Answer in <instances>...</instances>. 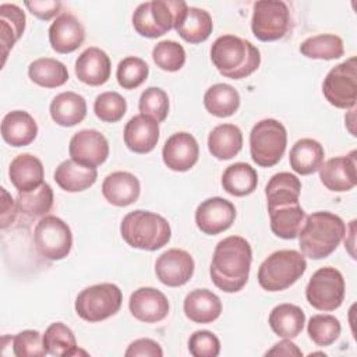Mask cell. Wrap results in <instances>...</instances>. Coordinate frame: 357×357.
<instances>
[{
	"label": "cell",
	"instance_id": "6da1fadb",
	"mask_svg": "<svg viewBox=\"0 0 357 357\" xmlns=\"http://www.w3.org/2000/svg\"><path fill=\"white\" fill-rule=\"evenodd\" d=\"M251 262L250 243L241 236H229L215 247L209 268L211 279L222 291L237 293L248 280Z\"/></svg>",
	"mask_w": 357,
	"mask_h": 357
},
{
	"label": "cell",
	"instance_id": "7a4b0ae2",
	"mask_svg": "<svg viewBox=\"0 0 357 357\" xmlns=\"http://www.w3.org/2000/svg\"><path fill=\"white\" fill-rule=\"evenodd\" d=\"M346 234V225L340 216L319 211L305 216L298 233L301 254L311 259L329 257L340 244Z\"/></svg>",
	"mask_w": 357,
	"mask_h": 357
},
{
	"label": "cell",
	"instance_id": "3957f363",
	"mask_svg": "<svg viewBox=\"0 0 357 357\" xmlns=\"http://www.w3.org/2000/svg\"><path fill=\"white\" fill-rule=\"evenodd\" d=\"M211 60L226 78L241 79L261 64V53L250 40L236 35H222L211 46Z\"/></svg>",
	"mask_w": 357,
	"mask_h": 357
},
{
	"label": "cell",
	"instance_id": "277c9868",
	"mask_svg": "<svg viewBox=\"0 0 357 357\" xmlns=\"http://www.w3.org/2000/svg\"><path fill=\"white\" fill-rule=\"evenodd\" d=\"M120 234L132 248L156 251L170 241L172 229L169 222L159 213L137 209L123 218Z\"/></svg>",
	"mask_w": 357,
	"mask_h": 357
},
{
	"label": "cell",
	"instance_id": "5b68a950",
	"mask_svg": "<svg viewBox=\"0 0 357 357\" xmlns=\"http://www.w3.org/2000/svg\"><path fill=\"white\" fill-rule=\"evenodd\" d=\"M305 257L296 250L272 252L258 269V283L266 291H282L293 286L305 272Z\"/></svg>",
	"mask_w": 357,
	"mask_h": 357
},
{
	"label": "cell",
	"instance_id": "8992f818",
	"mask_svg": "<svg viewBox=\"0 0 357 357\" xmlns=\"http://www.w3.org/2000/svg\"><path fill=\"white\" fill-rule=\"evenodd\" d=\"M188 8L183 0H151L141 3L132 14V26L138 35L159 38L174 28L176 21Z\"/></svg>",
	"mask_w": 357,
	"mask_h": 357
},
{
	"label": "cell",
	"instance_id": "52a82bcc",
	"mask_svg": "<svg viewBox=\"0 0 357 357\" xmlns=\"http://www.w3.org/2000/svg\"><path fill=\"white\" fill-rule=\"evenodd\" d=\"M287 132L284 126L275 119L258 121L250 132L251 159L261 167H272L284 155Z\"/></svg>",
	"mask_w": 357,
	"mask_h": 357
},
{
	"label": "cell",
	"instance_id": "ba28073f",
	"mask_svg": "<svg viewBox=\"0 0 357 357\" xmlns=\"http://www.w3.org/2000/svg\"><path fill=\"white\" fill-rule=\"evenodd\" d=\"M123 294L114 283H99L79 291L75 298V312L86 322H100L119 312Z\"/></svg>",
	"mask_w": 357,
	"mask_h": 357
},
{
	"label": "cell",
	"instance_id": "9c48e42d",
	"mask_svg": "<svg viewBox=\"0 0 357 357\" xmlns=\"http://www.w3.org/2000/svg\"><path fill=\"white\" fill-rule=\"evenodd\" d=\"M344 279L333 266L315 271L305 287V298L318 311H335L344 300Z\"/></svg>",
	"mask_w": 357,
	"mask_h": 357
},
{
	"label": "cell",
	"instance_id": "30bf717a",
	"mask_svg": "<svg viewBox=\"0 0 357 357\" xmlns=\"http://www.w3.org/2000/svg\"><path fill=\"white\" fill-rule=\"evenodd\" d=\"M33 241L36 251L49 261L64 259L73 247L70 226L54 215H46L35 226Z\"/></svg>",
	"mask_w": 357,
	"mask_h": 357
},
{
	"label": "cell",
	"instance_id": "8fae6325",
	"mask_svg": "<svg viewBox=\"0 0 357 357\" xmlns=\"http://www.w3.org/2000/svg\"><path fill=\"white\" fill-rule=\"evenodd\" d=\"M290 28V11L282 0H259L252 6L251 31L262 42L282 39Z\"/></svg>",
	"mask_w": 357,
	"mask_h": 357
},
{
	"label": "cell",
	"instance_id": "7c38bea8",
	"mask_svg": "<svg viewBox=\"0 0 357 357\" xmlns=\"http://www.w3.org/2000/svg\"><path fill=\"white\" fill-rule=\"evenodd\" d=\"M325 99L337 109H351L357 100V59L353 56L335 66L322 84Z\"/></svg>",
	"mask_w": 357,
	"mask_h": 357
},
{
	"label": "cell",
	"instance_id": "4fadbf2b",
	"mask_svg": "<svg viewBox=\"0 0 357 357\" xmlns=\"http://www.w3.org/2000/svg\"><path fill=\"white\" fill-rule=\"evenodd\" d=\"M194 259L190 252L170 248L160 254L155 262V273L160 283L169 287L184 286L194 275Z\"/></svg>",
	"mask_w": 357,
	"mask_h": 357
},
{
	"label": "cell",
	"instance_id": "5bb4252c",
	"mask_svg": "<svg viewBox=\"0 0 357 357\" xmlns=\"http://www.w3.org/2000/svg\"><path fill=\"white\" fill-rule=\"evenodd\" d=\"M68 153L77 163L96 167L106 162L109 156V142L98 130H81L71 137Z\"/></svg>",
	"mask_w": 357,
	"mask_h": 357
},
{
	"label": "cell",
	"instance_id": "9a60e30c",
	"mask_svg": "<svg viewBox=\"0 0 357 357\" xmlns=\"http://www.w3.org/2000/svg\"><path fill=\"white\" fill-rule=\"evenodd\" d=\"M234 205L222 197H212L202 201L195 211L197 227L209 236L227 230L234 223Z\"/></svg>",
	"mask_w": 357,
	"mask_h": 357
},
{
	"label": "cell",
	"instance_id": "2e32d148",
	"mask_svg": "<svg viewBox=\"0 0 357 357\" xmlns=\"http://www.w3.org/2000/svg\"><path fill=\"white\" fill-rule=\"evenodd\" d=\"M198 142L194 135L185 131L170 135L162 149L163 163L173 172L190 170L198 162Z\"/></svg>",
	"mask_w": 357,
	"mask_h": 357
},
{
	"label": "cell",
	"instance_id": "e0dca14e",
	"mask_svg": "<svg viewBox=\"0 0 357 357\" xmlns=\"http://www.w3.org/2000/svg\"><path fill=\"white\" fill-rule=\"evenodd\" d=\"M128 308L135 319L145 324H155L169 315V300L155 287H139L131 293Z\"/></svg>",
	"mask_w": 357,
	"mask_h": 357
},
{
	"label": "cell",
	"instance_id": "ac0fdd59",
	"mask_svg": "<svg viewBox=\"0 0 357 357\" xmlns=\"http://www.w3.org/2000/svg\"><path fill=\"white\" fill-rule=\"evenodd\" d=\"M321 183L333 192L350 191L357 184L356 173V151L346 156H336L319 167Z\"/></svg>",
	"mask_w": 357,
	"mask_h": 357
},
{
	"label": "cell",
	"instance_id": "d6986e66",
	"mask_svg": "<svg viewBox=\"0 0 357 357\" xmlns=\"http://www.w3.org/2000/svg\"><path fill=\"white\" fill-rule=\"evenodd\" d=\"M85 40V28L79 20L70 14H60L49 26V42L57 53L75 52Z\"/></svg>",
	"mask_w": 357,
	"mask_h": 357
},
{
	"label": "cell",
	"instance_id": "ffe728a7",
	"mask_svg": "<svg viewBox=\"0 0 357 357\" xmlns=\"http://www.w3.org/2000/svg\"><path fill=\"white\" fill-rule=\"evenodd\" d=\"M112 61L107 53L96 46L85 49L75 60V75L77 78L89 85L100 86L110 78Z\"/></svg>",
	"mask_w": 357,
	"mask_h": 357
},
{
	"label": "cell",
	"instance_id": "44dd1931",
	"mask_svg": "<svg viewBox=\"0 0 357 357\" xmlns=\"http://www.w3.org/2000/svg\"><path fill=\"white\" fill-rule=\"evenodd\" d=\"M123 138L130 151L135 153H148L159 141V123L139 113L128 120L124 127Z\"/></svg>",
	"mask_w": 357,
	"mask_h": 357
},
{
	"label": "cell",
	"instance_id": "7402d4cb",
	"mask_svg": "<svg viewBox=\"0 0 357 357\" xmlns=\"http://www.w3.org/2000/svg\"><path fill=\"white\" fill-rule=\"evenodd\" d=\"M139 180L130 172H113L102 183L105 199L114 206H128L139 198Z\"/></svg>",
	"mask_w": 357,
	"mask_h": 357
},
{
	"label": "cell",
	"instance_id": "603a6c76",
	"mask_svg": "<svg viewBox=\"0 0 357 357\" xmlns=\"http://www.w3.org/2000/svg\"><path fill=\"white\" fill-rule=\"evenodd\" d=\"M8 177L18 192H28L43 184L45 169L39 158L31 153H21L11 160Z\"/></svg>",
	"mask_w": 357,
	"mask_h": 357
},
{
	"label": "cell",
	"instance_id": "cb8c5ba5",
	"mask_svg": "<svg viewBox=\"0 0 357 357\" xmlns=\"http://www.w3.org/2000/svg\"><path fill=\"white\" fill-rule=\"evenodd\" d=\"M36 135L38 124L28 112L13 110L1 120V137L14 148L29 145Z\"/></svg>",
	"mask_w": 357,
	"mask_h": 357
},
{
	"label": "cell",
	"instance_id": "d4e9b609",
	"mask_svg": "<svg viewBox=\"0 0 357 357\" xmlns=\"http://www.w3.org/2000/svg\"><path fill=\"white\" fill-rule=\"evenodd\" d=\"M183 310L190 321L211 324L220 317L222 301L208 289H195L185 296Z\"/></svg>",
	"mask_w": 357,
	"mask_h": 357
},
{
	"label": "cell",
	"instance_id": "484cf974",
	"mask_svg": "<svg viewBox=\"0 0 357 357\" xmlns=\"http://www.w3.org/2000/svg\"><path fill=\"white\" fill-rule=\"evenodd\" d=\"M98 178L96 167L77 163L73 159L63 160L54 170V181L67 192H79L95 184Z\"/></svg>",
	"mask_w": 357,
	"mask_h": 357
},
{
	"label": "cell",
	"instance_id": "4316f807",
	"mask_svg": "<svg viewBox=\"0 0 357 357\" xmlns=\"http://www.w3.org/2000/svg\"><path fill=\"white\" fill-rule=\"evenodd\" d=\"M174 29L188 43L205 42L213 29L212 17L198 7H188L174 24Z\"/></svg>",
	"mask_w": 357,
	"mask_h": 357
},
{
	"label": "cell",
	"instance_id": "83f0119b",
	"mask_svg": "<svg viewBox=\"0 0 357 357\" xmlns=\"http://www.w3.org/2000/svg\"><path fill=\"white\" fill-rule=\"evenodd\" d=\"M50 117L61 127L79 124L86 116V102L79 93L67 91L53 98L50 102Z\"/></svg>",
	"mask_w": 357,
	"mask_h": 357
},
{
	"label": "cell",
	"instance_id": "f1b7e54d",
	"mask_svg": "<svg viewBox=\"0 0 357 357\" xmlns=\"http://www.w3.org/2000/svg\"><path fill=\"white\" fill-rule=\"evenodd\" d=\"M325 151L324 146L312 138H301L294 142L290 149L289 162L290 167L301 174L308 176L319 170L324 163Z\"/></svg>",
	"mask_w": 357,
	"mask_h": 357
},
{
	"label": "cell",
	"instance_id": "f546056e",
	"mask_svg": "<svg viewBox=\"0 0 357 357\" xmlns=\"http://www.w3.org/2000/svg\"><path fill=\"white\" fill-rule=\"evenodd\" d=\"M300 192L301 181L297 176L289 172H280L273 174L265 187L268 209L297 204Z\"/></svg>",
	"mask_w": 357,
	"mask_h": 357
},
{
	"label": "cell",
	"instance_id": "4dcf8cb0",
	"mask_svg": "<svg viewBox=\"0 0 357 357\" xmlns=\"http://www.w3.org/2000/svg\"><path fill=\"white\" fill-rule=\"evenodd\" d=\"M271 329L283 339L297 337L305 324L304 311L294 304L284 303L276 305L268 318Z\"/></svg>",
	"mask_w": 357,
	"mask_h": 357
},
{
	"label": "cell",
	"instance_id": "1f68e13d",
	"mask_svg": "<svg viewBox=\"0 0 357 357\" xmlns=\"http://www.w3.org/2000/svg\"><path fill=\"white\" fill-rule=\"evenodd\" d=\"M25 14L17 4L3 3L0 6V42L3 66L6 63L8 52L22 36L25 31Z\"/></svg>",
	"mask_w": 357,
	"mask_h": 357
},
{
	"label": "cell",
	"instance_id": "d6a6232c",
	"mask_svg": "<svg viewBox=\"0 0 357 357\" xmlns=\"http://www.w3.org/2000/svg\"><path fill=\"white\" fill-rule=\"evenodd\" d=\"M243 148V132L234 124L216 126L208 135V149L219 160L234 158Z\"/></svg>",
	"mask_w": 357,
	"mask_h": 357
},
{
	"label": "cell",
	"instance_id": "836d02e7",
	"mask_svg": "<svg viewBox=\"0 0 357 357\" xmlns=\"http://www.w3.org/2000/svg\"><path fill=\"white\" fill-rule=\"evenodd\" d=\"M268 212L271 230L275 236L284 240H293L298 236L305 219V212L298 202L268 209Z\"/></svg>",
	"mask_w": 357,
	"mask_h": 357
},
{
	"label": "cell",
	"instance_id": "e575fe53",
	"mask_svg": "<svg viewBox=\"0 0 357 357\" xmlns=\"http://www.w3.org/2000/svg\"><path fill=\"white\" fill-rule=\"evenodd\" d=\"M258 185L257 170L244 162H237L226 167L222 174L223 190L234 197H245L255 191Z\"/></svg>",
	"mask_w": 357,
	"mask_h": 357
},
{
	"label": "cell",
	"instance_id": "d590c367",
	"mask_svg": "<svg viewBox=\"0 0 357 357\" xmlns=\"http://www.w3.org/2000/svg\"><path fill=\"white\" fill-rule=\"evenodd\" d=\"M204 106L212 116L229 117L240 107V95L229 84H215L204 95Z\"/></svg>",
	"mask_w": 357,
	"mask_h": 357
},
{
	"label": "cell",
	"instance_id": "8d00e7d4",
	"mask_svg": "<svg viewBox=\"0 0 357 357\" xmlns=\"http://www.w3.org/2000/svg\"><path fill=\"white\" fill-rule=\"evenodd\" d=\"M31 81L43 88H57L68 81L67 67L52 57H42L33 60L28 67Z\"/></svg>",
	"mask_w": 357,
	"mask_h": 357
},
{
	"label": "cell",
	"instance_id": "74e56055",
	"mask_svg": "<svg viewBox=\"0 0 357 357\" xmlns=\"http://www.w3.org/2000/svg\"><path fill=\"white\" fill-rule=\"evenodd\" d=\"M17 211L28 218H43L53 206V190L47 183L28 192H18Z\"/></svg>",
	"mask_w": 357,
	"mask_h": 357
},
{
	"label": "cell",
	"instance_id": "f35d334b",
	"mask_svg": "<svg viewBox=\"0 0 357 357\" xmlns=\"http://www.w3.org/2000/svg\"><path fill=\"white\" fill-rule=\"evenodd\" d=\"M43 344L47 350V354L52 356L67 357L77 356L79 353L86 354L77 347V340L73 331L63 322H53L47 326L43 333Z\"/></svg>",
	"mask_w": 357,
	"mask_h": 357
},
{
	"label": "cell",
	"instance_id": "ab89813d",
	"mask_svg": "<svg viewBox=\"0 0 357 357\" xmlns=\"http://www.w3.org/2000/svg\"><path fill=\"white\" fill-rule=\"evenodd\" d=\"M300 52L308 59L335 60L343 56V40L333 33H319L310 36L300 45Z\"/></svg>",
	"mask_w": 357,
	"mask_h": 357
},
{
	"label": "cell",
	"instance_id": "60d3db41",
	"mask_svg": "<svg viewBox=\"0 0 357 357\" xmlns=\"http://www.w3.org/2000/svg\"><path fill=\"white\" fill-rule=\"evenodd\" d=\"M340 322L337 318L329 314L312 315L307 324V332L310 339L317 346H331L340 336Z\"/></svg>",
	"mask_w": 357,
	"mask_h": 357
},
{
	"label": "cell",
	"instance_id": "b9f144b4",
	"mask_svg": "<svg viewBox=\"0 0 357 357\" xmlns=\"http://www.w3.org/2000/svg\"><path fill=\"white\" fill-rule=\"evenodd\" d=\"M152 59L155 64L169 73L178 71L185 63V50L176 40H160L152 49Z\"/></svg>",
	"mask_w": 357,
	"mask_h": 357
},
{
	"label": "cell",
	"instance_id": "7bdbcfd3",
	"mask_svg": "<svg viewBox=\"0 0 357 357\" xmlns=\"http://www.w3.org/2000/svg\"><path fill=\"white\" fill-rule=\"evenodd\" d=\"M148 74H149V67L142 59L135 56H128L119 63L116 78L121 88L135 89L146 81Z\"/></svg>",
	"mask_w": 357,
	"mask_h": 357
},
{
	"label": "cell",
	"instance_id": "ee69618b",
	"mask_svg": "<svg viewBox=\"0 0 357 357\" xmlns=\"http://www.w3.org/2000/svg\"><path fill=\"white\" fill-rule=\"evenodd\" d=\"M93 112L100 121L117 123L127 112V102L119 92H103L96 96L93 102Z\"/></svg>",
	"mask_w": 357,
	"mask_h": 357
},
{
	"label": "cell",
	"instance_id": "f6af8a7d",
	"mask_svg": "<svg viewBox=\"0 0 357 357\" xmlns=\"http://www.w3.org/2000/svg\"><path fill=\"white\" fill-rule=\"evenodd\" d=\"M138 109L141 114L160 123L166 120L169 113V96L163 89L158 86H149L141 93Z\"/></svg>",
	"mask_w": 357,
	"mask_h": 357
},
{
	"label": "cell",
	"instance_id": "bcb514c9",
	"mask_svg": "<svg viewBox=\"0 0 357 357\" xmlns=\"http://www.w3.org/2000/svg\"><path fill=\"white\" fill-rule=\"evenodd\" d=\"M13 353L17 357H43L47 350L43 344V335L38 331L26 329L11 336Z\"/></svg>",
	"mask_w": 357,
	"mask_h": 357
},
{
	"label": "cell",
	"instance_id": "7dc6e473",
	"mask_svg": "<svg viewBox=\"0 0 357 357\" xmlns=\"http://www.w3.org/2000/svg\"><path fill=\"white\" fill-rule=\"evenodd\" d=\"M188 350L194 357H216L220 353V342L211 331H195L188 339Z\"/></svg>",
	"mask_w": 357,
	"mask_h": 357
},
{
	"label": "cell",
	"instance_id": "c3c4849f",
	"mask_svg": "<svg viewBox=\"0 0 357 357\" xmlns=\"http://www.w3.org/2000/svg\"><path fill=\"white\" fill-rule=\"evenodd\" d=\"M24 4L32 15L43 21L52 20L61 10V3L59 0H33V1H25Z\"/></svg>",
	"mask_w": 357,
	"mask_h": 357
},
{
	"label": "cell",
	"instance_id": "681fc988",
	"mask_svg": "<svg viewBox=\"0 0 357 357\" xmlns=\"http://www.w3.org/2000/svg\"><path fill=\"white\" fill-rule=\"evenodd\" d=\"M127 357H137V356H145V357H162L163 350L159 346L158 342L152 339H137L132 343H130L128 349L124 353Z\"/></svg>",
	"mask_w": 357,
	"mask_h": 357
},
{
	"label": "cell",
	"instance_id": "f907efd6",
	"mask_svg": "<svg viewBox=\"0 0 357 357\" xmlns=\"http://www.w3.org/2000/svg\"><path fill=\"white\" fill-rule=\"evenodd\" d=\"M1 195H3V201H1V227L6 229L8 225H11L15 220V215H17V205L13 201V198L7 194L6 188H1Z\"/></svg>",
	"mask_w": 357,
	"mask_h": 357
},
{
	"label": "cell",
	"instance_id": "816d5d0a",
	"mask_svg": "<svg viewBox=\"0 0 357 357\" xmlns=\"http://www.w3.org/2000/svg\"><path fill=\"white\" fill-rule=\"evenodd\" d=\"M265 354L266 356H303L301 350L290 339H283L279 343L273 344V347L268 350Z\"/></svg>",
	"mask_w": 357,
	"mask_h": 357
}]
</instances>
